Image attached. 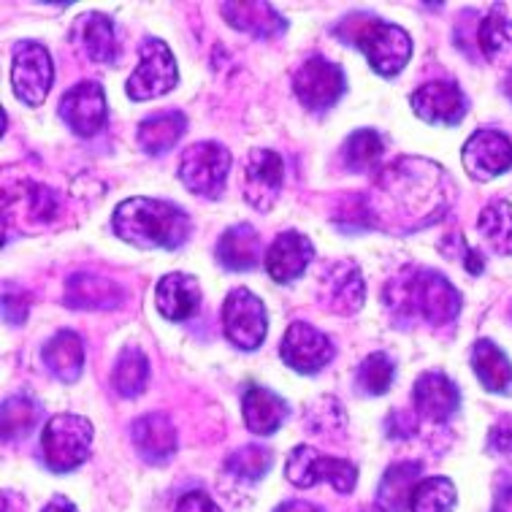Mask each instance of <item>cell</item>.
<instances>
[{"mask_svg": "<svg viewBox=\"0 0 512 512\" xmlns=\"http://www.w3.org/2000/svg\"><path fill=\"white\" fill-rule=\"evenodd\" d=\"M453 196V182L431 160L404 158L382 171L374 182V201H369L374 225L410 233L420 225L437 223Z\"/></svg>", "mask_w": 512, "mask_h": 512, "instance_id": "obj_1", "label": "cell"}, {"mask_svg": "<svg viewBox=\"0 0 512 512\" xmlns=\"http://www.w3.org/2000/svg\"><path fill=\"white\" fill-rule=\"evenodd\" d=\"M382 301L396 320H418L434 328L453 323L464 307L461 293L439 271L423 266L399 271L382 290Z\"/></svg>", "mask_w": 512, "mask_h": 512, "instance_id": "obj_2", "label": "cell"}, {"mask_svg": "<svg viewBox=\"0 0 512 512\" xmlns=\"http://www.w3.org/2000/svg\"><path fill=\"white\" fill-rule=\"evenodd\" d=\"M112 228L139 250H177L190 236V217L177 204L136 196L114 209Z\"/></svg>", "mask_w": 512, "mask_h": 512, "instance_id": "obj_3", "label": "cell"}, {"mask_svg": "<svg viewBox=\"0 0 512 512\" xmlns=\"http://www.w3.org/2000/svg\"><path fill=\"white\" fill-rule=\"evenodd\" d=\"M342 41H350L358 47L374 68V74L393 79L404 71L412 57V38L407 30L391 22H382L369 14H350V17L339 25Z\"/></svg>", "mask_w": 512, "mask_h": 512, "instance_id": "obj_4", "label": "cell"}, {"mask_svg": "<svg viewBox=\"0 0 512 512\" xmlns=\"http://www.w3.org/2000/svg\"><path fill=\"white\" fill-rule=\"evenodd\" d=\"M93 437V423L82 418V415H71V412L55 415L44 426V434H41L44 461H47L49 469L57 472V475L74 472L76 466H82L90 458Z\"/></svg>", "mask_w": 512, "mask_h": 512, "instance_id": "obj_5", "label": "cell"}, {"mask_svg": "<svg viewBox=\"0 0 512 512\" xmlns=\"http://www.w3.org/2000/svg\"><path fill=\"white\" fill-rule=\"evenodd\" d=\"M231 160V152L220 141H198L182 152L177 177L193 196L215 201L223 196Z\"/></svg>", "mask_w": 512, "mask_h": 512, "instance_id": "obj_6", "label": "cell"}, {"mask_svg": "<svg viewBox=\"0 0 512 512\" xmlns=\"http://www.w3.org/2000/svg\"><path fill=\"white\" fill-rule=\"evenodd\" d=\"M285 477L296 488H312L317 483H328L339 494H353L358 483V466L347 458H336L320 453L312 445H298L290 450Z\"/></svg>", "mask_w": 512, "mask_h": 512, "instance_id": "obj_7", "label": "cell"}, {"mask_svg": "<svg viewBox=\"0 0 512 512\" xmlns=\"http://www.w3.org/2000/svg\"><path fill=\"white\" fill-rule=\"evenodd\" d=\"M177 82L179 68L168 44H163L155 36L144 38L139 47V66L125 84L128 98L131 101H152V98L171 93L177 87Z\"/></svg>", "mask_w": 512, "mask_h": 512, "instance_id": "obj_8", "label": "cell"}, {"mask_svg": "<svg viewBox=\"0 0 512 512\" xmlns=\"http://www.w3.org/2000/svg\"><path fill=\"white\" fill-rule=\"evenodd\" d=\"M55 82V63L44 44L17 41L11 52V87L19 101L41 106Z\"/></svg>", "mask_w": 512, "mask_h": 512, "instance_id": "obj_9", "label": "cell"}, {"mask_svg": "<svg viewBox=\"0 0 512 512\" xmlns=\"http://www.w3.org/2000/svg\"><path fill=\"white\" fill-rule=\"evenodd\" d=\"M347 90V79L342 66H336L326 57H309L304 66L293 74V93L309 112H328L342 101Z\"/></svg>", "mask_w": 512, "mask_h": 512, "instance_id": "obj_10", "label": "cell"}, {"mask_svg": "<svg viewBox=\"0 0 512 512\" xmlns=\"http://www.w3.org/2000/svg\"><path fill=\"white\" fill-rule=\"evenodd\" d=\"M223 328L231 345L239 350H258L269 331V317L261 298L247 288L231 290L223 304Z\"/></svg>", "mask_w": 512, "mask_h": 512, "instance_id": "obj_11", "label": "cell"}, {"mask_svg": "<svg viewBox=\"0 0 512 512\" xmlns=\"http://www.w3.org/2000/svg\"><path fill=\"white\" fill-rule=\"evenodd\" d=\"M106 112H109L106 93L98 82H79L60 98V106H57V114L68 125V131L82 139H90L103 131Z\"/></svg>", "mask_w": 512, "mask_h": 512, "instance_id": "obj_12", "label": "cell"}, {"mask_svg": "<svg viewBox=\"0 0 512 512\" xmlns=\"http://www.w3.org/2000/svg\"><path fill=\"white\" fill-rule=\"evenodd\" d=\"M317 298L328 312H336L342 317H353L355 312H361L366 301V282L361 269L350 261L331 263L323 277H320V288H317Z\"/></svg>", "mask_w": 512, "mask_h": 512, "instance_id": "obj_13", "label": "cell"}, {"mask_svg": "<svg viewBox=\"0 0 512 512\" xmlns=\"http://www.w3.org/2000/svg\"><path fill=\"white\" fill-rule=\"evenodd\" d=\"M466 174L477 182H488L512 168V141L499 131H475L461 149Z\"/></svg>", "mask_w": 512, "mask_h": 512, "instance_id": "obj_14", "label": "cell"}, {"mask_svg": "<svg viewBox=\"0 0 512 512\" xmlns=\"http://www.w3.org/2000/svg\"><path fill=\"white\" fill-rule=\"evenodd\" d=\"M280 355L285 366L298 374H317L326 369L328 361L334 358V345L323 331H317L309 323H293L285 331L280 345Z\"/></svg>", "mask_w": 512, "mask_h": 512, "instance_id": "obj_15", "label": "cell"}, {"mask_svg": "<svg viewBox=\"0 0 512 512\" xmlns=\"http://www.w3.org/2000/svg\"><path fill=\"white\" fill-rule=\"evenodd\" d=\"M412 112L431 125H458L469 112V101L461 87L450 79H437L418 87L410 98Z\"/></svg>", "mask_w": 512, "mask_h": 512, "instance_id": "obj_16", "label": "cell"}, {"mask_svg": "<svg viewBox=\"0 0 512 512\" xmlns=\"http://www.w3.org/2000/svg\"><path fill=\"white\" fill-rule=\"evenodd\" d=\"M244 179H247L244 198H247L258 212H266L282 193L285 163H282V158L274 149H252L250 155H247Z\"/></svg>", "mask_w": 512, "mask_h": 512, "instance_id": "obj_17", "label": "cell"}, {"mask_svg": "<svg viewBox=\"0 0 512 512\" xmlns=\"http://www.w3.org/2000/svg\"><path fill=\"white\" fill-rule=\"evenodd\" d=\"M71 38H74L76 47L87 55V60H93L98 66H114L120 60L122 47L114 19L103 11H87L82 17H76Z\"/></svg>", "mask_w": 512, "mask_h": 512, "instance_id": "obj_18", "label": "cell"}, {"mask_svg": "<svg viewBox=\"0 0 512 512\" xmlns=\"http://www.w3.org/2000/svg\"><path fill=\"white\" fill-rule=\"evenodd\" d=\"M312 258H315V244L304 233L282 231L266 252V271L274 282L288 285L309 269Z\"/></svg>", "mask_w": 512, "mask_h": 512, "instance_id": "obj_19", "label": "cell"}, {"mask_svg": "<svg viewBox=\"0 0 512 512\" xmlns=\"http://www.w3.org/2000/svg\"><path fill=\"white\" fill-rule=\"evenodd\" d=\"M412 399H415V410H418L420 418L429 420V423H447L458 412L461 393L447 374L426 372L420 374L418 382H415Z\"/></svg>", "mask_w": 512, "mask_h": 512, "instance_id": "obj_20", "label": "cell"}, {"mask_svg": "<svg viewBox=\"0 0 512 512\" xmlns=\"http://www.w3.org/2000/svg\"><path fill=\"white\" fill-rule=\"evenodd\" d=\"M155 304H158V312L166 320L182 323L187 317L196 315L198 304H201V285L190 274L171 271L155 288Z\"/></svg>", "mask_w": 512, "mask_h": 512, "instance_id": "obj_21", "label": "cell"}, {"mask_svg": "<svg viewBox=\"0 0 512 512\" xmlns=\"http://www.w3.org/2000/svg\"><path fill=\"white\" fill-rule=\"evenodd\" d=\"M242 415L252 434L269 437V434H274L285 423V418L290 415V407L282 396L250 382L242 396Z\"/></svg>", "mask_w": 512, "mask_h": 512, "instance_id": "obj_22", "label": "cell"}, {"mask_svg": "<svg viewBox=\"0 0 512 512\" xmlns=\"http://www.w3.org/2000/svg\"><path fill=\"white\" fill-rule=\"evenodd\" d=\"M63 304L71 309H117L122 304V288L101 274H71L63 293Z\"/></svg>", "mask_w": 512, "mask_h": 512, "instance_id": "obj_23", "label": "cell"}, {"mask_svg": "<svg viewBox=\"0 0 512 512\" xmlns=\"http://www.w3.org/2000/svg\"><path fill=\"white\" fill-rule=\"evenodd\" d=\"M133 445H136L144 461L163 464L177 453V429L166 415L149 412V415L133 423Z\"/></svg>", "mask_w": 512, "mask_h": 512, "instance_id": "obj_24", "label": "cell"}, {"mask_svg": "<svg viewBox=\"0 0 512 512\" xmlns=\"http://www.w3.org/2000/svg\"><path fill=\"white\" fill-rule=\"evenodd\" d=\"M469 361L485 391L512 396V361L502 353V347L494 345L491 339H477Z\"/></svg>", "mask_w": 512, "mask_h": 512, "instance_id": "obj_25", "label": "cell"}, {"mask_svg": "<svg viewBox=\"0 0 512 512\" xmlns=\"http://www.w3.org/2000/svg\"><path fill=\"white\" fill-rule=\"evenodd\" d=\"M223 14L231 28L255 38H277L288 30V19L269 3H225Z\"/></svg>", "mask_w": 512, "mask_h": 512, "instance_id": "obj_26", "label": "cell"}, {"mask_svg": "<svg viewBox=\"0 0 512 512\" xmlns=\"http://www.w3.org/2000/svg\"><path fill=\"white\" fill-rule=\"evenodd\" d=\"M217 261L228 271L255 269L261 261V239L252 225H233L217 242Z\"/></svg>", "mask_w": 512, "mask_h": 512, "instance_id": "obj_27", "label": "cell"}, {"mask_svg": "<svg viewBox=\"0 0 512 512\" xmlns=\"http://www.w3.org/2000/svg\"><path fill=\"white\" fill-rule=\"evenodd\" d=\"M420 483L418 461H401L385 469L377 491V504L385 512H410V502Z\"/></svg>", "mask_w": 512, "mask_h": 512, "instance_id": "obj_28", "label": "cell"}, {"mask_svg": "<svg viewBox=\"0 0 512 512\" xmlns=\"http://www.w3.org/2000/svg\"><path fill=\"white\" fill-rule=\"evenodd\" d=\"M41 358H44L49 372L55 374L60 382H66V385L82 377L84 347L79 334H74V331H60V334L52 336L41 350Z\"/></svg>", "mask_w": 512, "mask_h": 512, "instance_id": "obj_29", "label": "cell"}, {"mask_svg": "<svg viewBox=\"0 0 512 512\" xmlns=\"http://www.w3.org/2000/svg\"><path fill=\"white\" fill-rule=\"evenodd\" d=\"M187 131V117L182 112H160L152 114L147 120L141 122L139 131H136V139H139V147L147 152V155H163L168 149L179 144V139L185 136Z\"/></svg>", "mask_w": 512, "mask_h": 512, "instance_id": "obj_30", "label": "cell"}, {"mask_svg": "<svg viewBox=\"0 0 512 512\" xmlns=\"http://www.w3.org/2000/svg\"><path fill=\"white\" fill-rule=\"evenodd\" d=\"M477 231L485 247L496 255H512V204L494 201L477 217Z\"/></svg>", "mask_w": 512, "mask_h": 512, "instance_id": "obj_31", "label": "cell"}, {"mask_svg": "<svg viewBox=\"0 0 512 512\" xmlns=\"http://www.w3.org/2000/svg\"><path fill=\"white\" fill-rule=\"evenodd\" d=\"M147 380H149L147 355L141 353L139 347H125L112 369L114 391L120 393V396H125V399H136V396L144 393V388H147Z\"/></svg>", "mask_w": 512, "mask_h": 512, "instance_id": "obj_32", "label": "cell"}, {"mask_svg": "<svg viewBox=\"0 0 512 512\" xmlns=\"http://www.w3.org/2000/svg\"><path fill=\"white\" fill-rule=\"evenodd\" d=\"M477 41L491 63L512 66V19H507L504 14H488L480 22Z\"/></svg>", "mask_w": 512, "mask_h": 512, "instance_id": "obj_33", "label": "cell"}, {"mask_svg": "<svg viewBox=\"0 0 512 512\" xmlns=\"http://www.w3.org/2000/svg\"><path fill=\"white\" fill-rule=\"evenodd\" d=\"M458 494L453 480L447 477H426L420 480L412 494L410 512H453L456 510Z\"/></svg>", "mask_w": 512, "mask_h": 512, "instance_id": "obj_34", "label": "cell"}, {"mask_svg": "<svg viewBox=\"0 0 512 512\" xmlns=\"http://www.w3.org/2000/svg\"><path fill=\"white\" fill-rule=\"evenodd\" d=\"M274 464V453L263 445L236 447L231 456L225 458V469L244 483H258Z\"/></svg>", "mask_w": 512, "mask_h": 512, "instance_id": "obj_35", "label": "cell"}, {"mask_svg": "<svg viewBox=\"0 0 512 512\" xmlns=\"http://www.w3.org/2000/svg\"><path fill=\"white\" fill-rule=\"evenodd\" d=\"M396 377V364L388 353H372L366 361H361L355 382L366 396H382L391 391V382Z\"/></svg>", "mask_w": 512, "mask_h": 512, "instance_id": "obj_36", "label": "cell"}, {"mask_svg": "<svg viewBox=\"0 0 512 512\" xmlns=\"http://www.w3.org/2000/svg\"><path fill=\"white\" fill-rule=\"evenodd\" d=\"M382 155V136L372 128H361L347 136L342 158L350 171H366V168L377 166Z\"/></svg>", "mask_w": 512, "mask_h": 512, "instance_id": "obj_37", "label": "cell"}, {"mask_svg": "<svg viewBox=\"0 0 512 512\" xmlns=\"http://www.w3.org/2000/svg\"><path fill=\"white\" fill-rule=\"evenodd\" d=\"M41 418V404L30 396H11L3 404V439H22Z\"/></svg>", "mask_w": 512, "mask_h": 512, "instance_id": "obj_38", "label": "cell"}, {"mask_svg": "<svg viewBox=\"0 0 512 512\" xmlns=\"http://www.w3.org/2000/svg\"><path fill=\"white\" fill-rule=\"evenodd\" d=\"M442 255H447V258H453V261H458L461 266H464L472 277H480L485 269V261L483 255L477 250H472L469 244H466V239L461 236V233H450L447 239H442Z\"/></svg>", "mask_w": 512, "mask_h": 512, "instance_id": "obj_39", "label": "cell"}, {"mask_svg": "<svg viewBox=\"0 0 512 512\" xmlns=\"http://www.w3.org/2000/svg\"><path fill=\"white\" fill-rule=\"evenodd\" d=\"M28 215L30 220L49 223L57 215V196L44 185H28Z\"/></svg>", "mask_w": 512, "mask_h": 512, "instance_id": "obj_40", "label": "cell"}, {"mask_svg": "<svg viewBox=\"0 0 512 512\" xmlns=\"http://www.w3.org/2000/svg\"><path fill=\"white\" fill-rule=\"evenodd\" d=\"M488 453L512 464V415H502L488 431Z\"/></svg>", "mask_w": 512, "mask_h": 512, "instance_id": "obj_41", "label": "cell"}, {"mask_svg": "<svg viewBox=\"0 0 512 512\" xmlns=\"http://www.w3.org/2000/svg\"><path fill=\"white\" fill-rule=\"evenodd\" d=\"M25 307H30L28 293H22L19 288H6V296H3V315H6V323H11V326H22L25 317H28V309Z\"/></svg>", "mask_w": 512, "mask_h": 512, "instance_id": "obj_42", "label": "cell"}, {"mask_svg": "<svg viewBox=\"0 0 512 512\" xmlns=\"http://www.w3.org/2000/svg\"><path fill=\"white\" fill-rule=\"evenodd\" d=\"M174 512H223L215 504L212 496H206L204 491H190L177 502Z\"/></svg>", "mask_w": 512, "mask_h": 512, "instance_id": "obj_43", "label": "cell"}, {"mask_svg": "<svg viewBox=\"0 0 512 512\" xmlns=\"http://www.w3.org/2000/svg\"><path fill=\"white\" fill-rule=\"evenodd\" d=\"M274 512H323L317 504L304 502V499H290V502H282Z\"/></svg>", "mask_w": 512, "mask_h": 512, "instance_id": "obj_44", "label": "cell"}, {"mask_svg": "<svg viewBox=\"0 0 512 512\" xmlns=\"http://www.w3.org/2000/svg\"><path fill=\"white\" fill-rule=\"evenodd\" d=\"M491 512H512V485H507L502 491H496Z\"/></svg>", "mask_w": 512, "mask_h": 512, "instance_id": "obj_45", "label": "cell"}, {"mask_svg": "<svg viewBox=\"0 0 512 512\" xmlns=\"http://www.w3.org/2000/svg\"><path fill=\"white\" fill-rule=\"evenodd\" d=\"M41 512H76V504L66 499V496H55Z\"/></svg>", "mask_w": 512, "mask_h": 512, "instance_id": "obj_46", "label": "cell"}, {"mask_svg": "<svg viewBox=\"0 0 512 512\" xmlns=\"http://www.w3.org/2000/svg\"><path fill=\"white\" fill-rule=\"evenodd\" d=\"M504 93H507V98L512 101V71L507 74V79H504Z\"/></svg>", "mask_w": 512, "mask_h": 512, "instance_id": "obj_47", "label": "cell"}, {"mask_svg": "<svg viewBox=\"0 0 512 512\" xmlns=\"http://www.w3.org/2000/svg\"><path fill=\"white\" fill-rule=\"evenodd\" d=\"M355 512H385V510L377 504V507H361V510H355Z\"/></svg>", "mask_w": 512, "mask_h": 512, "instance_id": "obj_48", "label": "cell"}]
</instances>
